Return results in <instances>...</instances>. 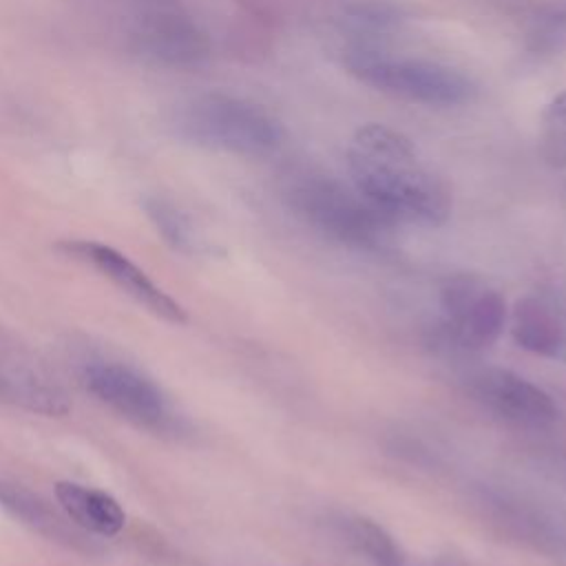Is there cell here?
<instances>
[{
  "label": "cell",
  "instance_id": "1",
  "mask_svg": "<svg viewBox=\"0 0 566 566\" xmlns=\"http://www.w3.org/2000/svg\"><path fill=\"white\" fill-rule=\"evenodd\" d=\"M347 168L352 186L394 223L442 226L451 214L449 186L389 126H360L347 146Z\"/></svg>",
  "mask_w": 566,
  "mask_h": 566
},
{
  "label": "cell",
  "instance_id": "2",
  "mask_svg": "<svg viewBox=\"0 0 566 566\" xmlns=\"http://www.w3.org/2000/svg\"><path fill=\"white\" fill-rule=\"evenodd\" d=\"M170 124L188 144L241 157H265L285 137L281 122L263 104L226 91L186 97L175 106Z\"/></svg>",
  "mask_w": 566,
  "mask_h": 566
},
{
  "label": "cell",
  "instance_id": "3",
  "mask_svg": "<svg viewBox=\"0 0 566 566\" xmlns=\"http://www.w3.org/2000/svg\"><path fill=\"white\" fill-rule=\"evenodd\" d=\"M290 208L323 237L356 250H378L389 243L396 228L354 186L321 175L303 172L285 188Z\"/></svg>",
  "mask_w": 566,
  "mask_h": 566
},
{
  "label": "cell",
  "instance_id": "4",
  "mask_svg": "<svg viewBox=\"0 0 566 566\" xmlns=\"http://www.w3.org/2000/svg\"><path fill=\"white\" fill-rule=\"evenodd\" d=\"M343 66L358 82L411 104L462 106L478 93L471 77L449 64L394 55L374 44H349L343 51Z\"/></svg>",
  "mask_w": 566,
  "mask_h": 566
},
{
  "label": "cell",
  "instance_id": "5",
  "mask_svg": "<svg viewBox=\"0 0 566 566\" xmlns=\"http://www.w3.org/2000/svg\"><path fill=\"white\" fill-rule=\"evenodd\" d=\"M77 376L84 389L130 424L157 436H179L184 420L164 389L137 367L102 354L82 356Z\"/></svg>",
  "mask_w": 566,
  "mask_h": 566
},
{
  "label": "cell",
  "instance_id": "6",
  "mask_svg": "<svg viewBox=\"0 0 566 566\" xmlns=\"http://www.w3.org/2000/svg\"><path fill=\"white\" fill-rule=\"evenodd\" d=\"M128 46L139 60L172 71L199 69L212 55L208 31L177 7L142 11L130 24Z\"/></svg>",
  "mask_w": 566,
  "mask_h": 566
},
{
  "label": "cell",
  "instance_id": "7",
  "mask_svg": "<svg viewBox=\"0 0 566 566\" xmlns=\"http://www.w3.org/2000/svg\"><path fill=\"white\" fill-rule=\"evenodd\" d=\"M442 336L460 352H484L502 334L509 312L502 294L478 279L453 276L440 290Z\"/></svg>",
  "mask_w": 566,
  "mask_h": 566
},
{
  "label": "cell",
  "instance_id": "8",
  "mask_svg": "<svg viewBox=\"0 0 566 566\" xmlns=\"http://www.w3.org/2000/svg\"><path fill=\"white\" fill-rule=\"evenodd\" d=\"M0 400L29 413L60 418L71 400L51 367L11 329L0 325Z\"/></svg>",
  "mask_w": 566,
  "mask_h": 566
},
{
  "label": "cell",
  "instance_id": "9",
  "mask_svg": "<svg viewBox=\"0 0 566 566\" xmlns=\"http://www.w3.org/2000/svg\"><path fill=\"white\" fill-rule=\"evenodd\" d=\"M469 391L486 411L517 427L542 429L559 416L551 394L511 369L486 367L475 371L469 378Z\"/></svg>",
  "mask_w": 566,
  "mask_h": 566
},
{
  "label": "cell",
  "instance_id": "10",
  "mask_svg": "<svg viewBox=\"0 0 566 566\" xmlns=\"http://www.w3.org/2000/svg\"><path fill=\"white\" fill-rule=\"evenodd\" d=\"M475 504L484 524L502 537H509V542H517L520 546L548 557L566 553V535L562 526L524 497L497 489H484L475 497Z\"/></svg>",
  "mask_w": 566,
  "mask_h": 566
},
{
  "label": "cell",
  "instance_id": "11",
  "mask_svg": "<svg viewBox=\"0 0 566 566\" xmlns=\"http://www.w3.org/2000/svg\"><path fill=\"white\" fill-rule=\"evenodd\" d=\"M60 248L66 254H73L75 259L95 268L102 276H106L113 285H117L124 294H128L155 316L177 325L188 321L186 310L124 252L99 241H64L60 243Z\"/></svg>",
  "mask_w": 566,
  "mask_h": 566
},
{
  "label": "cell",
  "instance_id": "12",
  "mask_svg": "<svg viewBox=\"0 0 566 566\" xmlns=\"http://www.w3.org/2000/svg\"><path fill=\"white\" fill-rule=\"evenodd\" d=\"M55 500L64 515L80 531L113 537L126 526V513L119 502L106 491L84 486L77 482H57Z\"/></svg>",
  "mask_w": 566,
  "mask_h": 566
},
{
  "label": "cell",
  "instance_id": "13",
  "mask_svg": "<svg viewBox=\"0 0 566 566\" xmlns=\"http://www.w3.org/2000/svg\"><path fill=\"white\" fill-rule=\"evenodd\" d=\"M506 321L511 323V336L517 347L546 358H557L562 354L566 345V327L551 303L537 296H524L513 305Z\"/></svg>",
  "mask_w": 566,
  "mask_h": 566
},
{
  "label": "cell",
  "instance_id": "14",
  "mask_svg": "<svg viewBox=\"0 0 566 566\" xmlns=\"http://www.w3.org/2000/svg\"><path fill=\"white\" fill-rule=\"evenodd\" d=\"M0 504L11 515L22 520L24 524H29L33 531L42 533L51 542H60L71 548H82L86 544L82 539V535L77 533V528L75 526L71 528L69 517L62 520L42 497L33 495L31 491H27L22 486L0 482Z\"/></svg>",
  "mask_w": 566,
  "mask_h": 566
},
{
  "label": "cell",
  "instance_id": "15",
  "mask_svg": "<svg viewBox=\"0 0 566 566\" xmlns=\"http://www.w3.org/2000/svg\"><path fill=\"white\" fill-rule=\"evenodd\" d=\"M347 544L371 566H420V562L378 522L363 515H347L340 522Z\"/></svg>",
  "mask_w": 566,
  "mask_h": 566
},
{
  "label": "cell",
  "instance_id": "16",
  "mask_svg": "<svg viewBox=\"0 0 566 566\" xmlns=\"http://www.w3.org/2000/svg\"><path fill=\"white\" fill-rule=\"evenodd\" d=\"M407 11L389 0H363L347 4L340 13V27L356 38L354 44H376L378 38L402 24Z\"/></svg>",
  "mask_w": 566,
  "mask_h": 566
},
{
  "label": "cell",
  "instance_id": "17",
  "mask_svg": "<svg viewBox=\"0 0 566 566\" xmlns=\"http://www.w3.org/2000/svg\"><path fill=\"white\" fill-rule=\"evenodd\" d=\"M142 206L155 230L170 248L184 254H199L206 250V241L201 239L195 221L177 203L161 195H150Z\"/></svg>",
  "mask_w": 566,
  "mask_h": 566
},
{
  "label": "cell",
  "instance_id": "18",
  "mask_svg": "<svg viewBox=\"0 0 566 566\" xmlns=\"http://www.w3.org/2000/svg\"><path fill=\"white\" fill-rule=\"evenodd\" d=\"M524 49L533 57H555L566 51V0L535 7L524 24Z\"/></svg>",
  "mask_w": 566,
  "mask_h": 566
},
{
  "label": "cell",
  "instance_id": "19",
  "mask_svg": "<svg viewBox=\"0 0 566 566\" xmlns=\"http://www.w3.org/2000/svg\"><path fill=\"white\" fill-rule=\"evenodd\" d=\"M539 148L555 168H566V91L555 95L539 119Z\"/></svg>",
  "mask_w": 566,
  "mask_h": 566
}]
</instances>
